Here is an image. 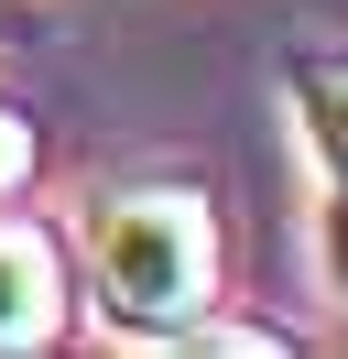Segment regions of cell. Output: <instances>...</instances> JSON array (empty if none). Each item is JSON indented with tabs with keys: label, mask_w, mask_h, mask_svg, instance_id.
Returning a JSON list of instances; mask_svg holds the SVG:
<instances>
[{
	"label": "cell",
	"mask_w": 348,
	"mask_h": 359,
	"mask_svg": "<svg viewBox=\"0 0 348 359\" xmlns=\"http://www.w3.org/2000/svg\"><path fill=\"white\" fill-rule=\"evenodd\" d=\"M0 44H22V0H0Z\"/></svg>",
	"instance_id": "cell-6"
},
{
	"label": "cell",
	"mask_w": 348,
	"mask_h": 359,
	"mask_svg": "<svg viewBox=\"0 0 348 359\" xmlns=\"http://www.w3.org/2000/svg\"><path fill=\"white\" fill-rule=\"evenodd\" d=\"M22 175H33V120H22L11 98H0V196H11Z\"/></svg>",
	"instance_id": "cell-4"
},
{
	"label": "cell",
	"mask_w": 348,
	"mask_h": 359,
	"mask_svg": "<svg viewBox=\"0 0 348 359\" xmlns=\"http://www.w3.org/2000/svg\"><path fill=\"white\" fill-rule=\"evenodd\" d=\"M87 272L120 337H196L218 305V207L207 185H120L87 218Z\"/></svg>",
	"instance_id": "cell-1"
},
{
	"label": "cell",
	"mask_w": 348,
	"mask_h": 359,
	"mask_svg": "<svg viewBox=\"0 0 348 359\" xmlns=\"http://www.w3.org/2000/svg\"><path fill=\"white\" fill-rule=\"evenodd\" d=\"M316 250H326V283L348 294V185L326 196V229H316Z\"/></svg>",
	"instance_id": "cell-5"
},
{
	"label": "cell",
	"mask_w": 348,
	"mask_h": 359,
	"mask_svg": "<svg viewBox=\"0 0 348 359\" xmlns=\"http://www.w3.org/2000/svg\"><path fill=\"white\" fill-rule=\"evenodd\" d=\"M294 109H304V142H316L326 185H348V55H304L294 66Z\"/></svg>",
	"instance_id": "cell-3"
},
{
	"label": "cell",
	"mask_w": 348,
	"mask_h": 359,
	"mask_svg": "<svg viewBox=\"0 0 348 359\" xmlns=\"http://www.w3.org/2000/svg\"><path fill=\"white\" fill-rule=\"evenodd\" d=\"M65 327V262L44 229L0 218V348H44Z\"/></svg>",
	"instance_id": "cell-2"
}]
</instances>
